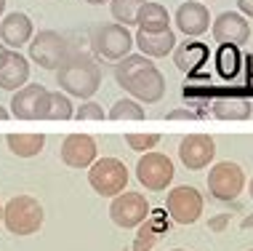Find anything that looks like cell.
Returning a JSON list of instances; mask_svg holds the SVG:
<instances>
[{"instance_id": "6da1fadb", "label": "cell", "mask_w": 253, "mask_h": 251, "mask_svg": "<svg viewBox=\"0 0 253 251\" xmlns=\"http://www.w3.org/2000/svg\"><path fill=\"white\" fill-rule=\"evenodd\" d=\"M56 83L67 94L80 99H91L101 86V67L91 56L83 53H72L64 64L56 70Z\"/></svg>"}, {"instance_id": "7a4b0ae2", "label": "cell", "mask_w": 253, "mask_h": 251, "mask_svg": "<svg viewBox=\"0 0 253 251\" xmlns=\"http://www.w3.org/2000/svg\"><path fill=\"white\" fill-rule=\"evenodd\" d=\"M3 222L13 235H32L43 225V206L32 195H16L5 203Z\"/></svg>"}, {"instance_id": "3957f363", "label": "cell", "mask_w": 253, "mask_h": 251, "mask_svg": "<svg viewBox=\"0 0 253 251\" xmlns=\"http://www.w3.org/2000/svg\"><path fill=\"white\" fill-rule=\"evenodd\" d=\"M93 51L99 56L109 59V62H120V59L131 56V49L136 43V38L128 32L126 24H118V22H109V24H99L93 30Z\"/></svg>"}, {"instance_id": "277c9868", "label": "cell", "mask_w": 253, "mask_h": 251, "mask_svg": "<svg viewBox=\"0 0 253 251\" xmlns=\"http://www.w3.org/2000/svg\"><path fill=\"white\" fill-rule=\"evenodd\" d=\"M88 185H91L101 198H118L128 187V168L118 158H99L88 168Z\"/></svg>"}, {"instance_id": "5b68a950", "label": "cell", "mask_w": 253, "mask_h": 251, "mask_svg": "<svg viewBox=\"0 0 253 251\" xmlns=\"http://www.w3.org/2000/svg\"><path fill=\"white\" fill-rule=\"evenodd\" d=\"M72 56L67 40L53 30H43L30 40V59L38 62L43 70H59Z\"/></svg>"}, {"instance_id": "8992f818", "label": "cell", "mask_w": 253, "mask_h": 251, "mask_svg": "<svg viewBox=\"0 0 253 251\" xmlns=\"http://www.w3.org/2000/svg\"><path fill=\"white\" fill-rule=\"evenodd\" d=\"M51 91L40 83H30L19 88L11 99V115L19 120H43L48 115Z\"/></svg>"}, {"instance_id": "52a82bcc", "label": "cell", "mask_w": 253, "mask_h": 251, "mask_svg": "<svg viewBox=\"0 0 253 251\" xmlns=\"http://www.w3.org/2000/svg\"><path fill=\"white\" fill-rule=\"evenodd\" d=\"M149 214H152V208H149V203L141 193H120L118 198H112V206H109L112 222L123 230L144 225Z\"/></svg>"}, {"instance_id": "ba28073f", "label": "cell", "mask_w": 253, "mask_h": 251, "mask_svg": "<svg viewBox=\"0 0 253 251\" xmlns=\"http://www.w3.org/2000/svg\"><path fill=\"white\" fill-rule=\"evenodd\" d=\"M136 179L141 182L144 190L160 193V190H166L170 185V179H173V163H170L168 155L149 150V152L141 155L139 163H136Z\"/></svg>"}, {"instance_id": "9c48e42d", "label": "cell", "mask_w": 253, "mask_h": 251, "mask_svg": "<svg viewBox=\"0 0 253 251\" xmlns=\"http://www.w3.org/2000/svg\"><path fill=\"white\" fill-rule=\"evenodd\" d=\"M245 187L243 168L232 160H221L208 171V190L216 201H235Z\"/></svg>"}, {"instance_id": "30bf717a", "label": "cell", "mask_w": 253, "mask_h": 251, "mask_svg": "<svg viewBox=\"0 0 253 251\" xmlns=\"http://www.w3.org/2000/svg\"><path fill=\"white\" fill-rule=\"evenodd\" d=\"M166 208H168V216L173 222H179V225H192V222H197L203 214V195H200V190H195L192 185H179L168 193Z\"/></svg>"}, {"instance_id": "8fae6325", "label": "cell", "mask_w": 253, "mask_h": 251, "mask_svg": "<svg viewBox=\"0 0 253 251\" xmlns=\"http://www.w3.org/2000/svg\"><path fill=\"white\" fill-rule=\"evenodd\" d=\"M123 88L139 101H144V104H155V101H160L166 97V75L155 64H149L144 70H139L136 75L128 78L123 83Z\"/></svg>"}, {"instance_id": "7c38bea8", "label": "cell", "mask_w": 253, "mask_h": 251, "mask_svg": "<svg viewBox=\"0 0 253 251\" xmlns=\"http://www.w3.org/2000/svg\"><path fill=\"white\" fill-rule=\"evenodd\" d=\"M213 40H218L221 46H245L251 40V24L243 13L237 11H224L218 13L211 24Z\"/></svg>"}, {"instance_id": "4fadbf2b", "label": "cell", "mask_w": 253, "mask_h": 251, "mask_svg": "<svg viewBox=\"0 0 253 251\" xmlns=\"http://www.w3.org/2000/svg\"><path fill=\"white\" fill-rule=\"evenodd\" d=\"M179 158L189 171H200L216 158V145L205 134H189L179 145Z\"/></svg>"}, {"instance_id": "5bb4252c", "label": "cell", "mask_w": 253, "mask_h": 251, "mask_svg": "<svg viewBox=\"0 0 253 251\" xmlns=\"http://www.w3.org/2000/svg\"><path fill=\"white\" fill-rule=\"evenodd\" d=\"M61 160L70 168H91L96 163V142L88 134H70L61 142Z\"/></svg>"}, {"instance_id": "9a60e30c", "label": "cell", "mask_w": 253, "mask_h": 251, "mask_svg": "<svg viewBox=\"0 0 253 251\" xmlns=\"http://www.w3.org/2000/svg\"><path fill=\"white\" fill-rule=\"evenodd\" d=\"M27 80H30V62L19 51H5L0 59V88L16 94L27 86Z\"/></svg>"}, {"instance_id": "2e32d148", "label": "cell", "mask_w": 253, "mask_h": 251, "mask_svg": "<svg viewBox=\"0 0 253 251\" xmlns=\"http://www.w3.org/2000/svg\"><path fill=\"white\" fill-rule=\"evenodd\" d=\"M211 24H213L211 22V13L200 0H187V3H181L179 11H176V27H179L187 38L203 35Z\"/></svg>"}, {"instance_id": "e0dca14e", "label": "cell", "mask_w": 253, "mask_h": 251, "mask_svg": "<svg viewBox=\"0 0 253 251\" xmlns=\"http://www.w3.org/2000/svg\"><path fill=\"white\" fill-rule=\"evenodd\" d=\"M0 40H3L5 46H11V49H22L24 43H30L32 40L30 16H27V13H19V11L3 16V22H0Z\"/></svg>"}, {"instance_id": "ac0fdd59", "label": "cell", "mask_w": 253, "mask_h": 251, "mask_svg": "<svg viewBox=\"0 0 253 251\" xmlns=\"http://www.w3.org/2000/svg\"><path fill=\"white\" fill-rule=\"evenodd\" d=\"M208 59H211V51L205 43H200V40H187V43L179 46L173 53L176 67H179L181 72H187V75H197V72L208 64Z\"/></svg>"}, {"instance_id": "d6986e66", "label": "cell", "mask_w": 253, "mask_h": 251, "mask_svg": "<svg viewBox=\"0 0 253 251\" xmlns=\"http://www.w3.org/2000/svg\"><path fill=\"white\" fill-rule=\"evenodd\" d=\"M136 46H139V51L144 53V56L163 59L166 53L173 51L176 35H173V30H166V32H144V30H139L136 32Z\"/></svg>"}, {"instance_id": "ffe728a7", "label": "cell", "mask_w": 253, "mask_h": 251, "mask_svg": "<svg viewBox=\"0 0 253 251\" xmlns=\"http://www.w3.org/2000/svg\"><path fill=\"white\" fill-rule=\"evenodd\" d=\"M211 112H213L218 120H248L251 112H253V104H251V99L232 97V94H229V97L213 99Z\"/></svg>"}, {"instance_id": "44dd1931", "label": "cell", "mask_w": 253, "mask_h": 251, "mask_svg": "<svg viewBox=\"0 0 253 251\" xmlns=\"http://www.w3.org/2000/svg\"><path fill=\"white\" fill-rule=\"evenodd\" d=\"M136 24L144 32H166V30H170V16H168L166 5L144 3L139 8V13H136Z\"/></svg>"}, {"instance_id": "7402d4cb", "label": "cell", "mask_w": 253, "mask_h": 251, "mask_svg": "<svg viewBox=\"0 0 253 251\" xmlns=\"http://www.w3.org/2000/svg\"><path fill=\"white\" fill-rule=\"evenodd\" d=\"M8 142V150L19 158H35V155L43 152L45 137L43 134H8L5 137Z\"/></svg>"}, {"instance_id": "603a6c76", "label": "cell", "mask_w": 253, "mask_h": 251, "mask_svg": "<svg viewBox=\"0 0 253 251\" xmlns=\"http://www.w3.org/2000/svg\"><path fill=\"white\" fill-rule=\"evenodd\" d=\"M163 233H166V227H163V219H157V216L149 214V219L144 222V225H141L139 235H136L131 251H152L157 243H160Z\"/></svg>"}, {"instance_id": "cb8c5ba5", "label": "cell", "mask_w": 253, "mask_h": 251, "mask_svg": "<svg viewBox=\"0 0 253 251\" xmlns=\"http://www.w3.org/2000/svg\"><path fill=\"white\" fill-rule=\"evenodd\" d=\"M147 0H109V11H112V19L118 24H136V13L144 5Z\"/></svg>"}, {"instance_id": "d4e9b609", "label": "cell", "mask_w": 253, "mask_h": 251, "mask_svg": "<svg viewBox=\"0 0 253 251\" xmlns=\"http://www.w3.org/2000/svg\"><path fill=\"white\" fill-rule=\"evenodd\" d=\"M149 64L152 62H149V56H144V53H133V56L120 59V62L115 64V80H118V86H123L131 75H136L139 70H144Z\"/></svg>"}, {"instance_id": "484cf974", "label": "cell", "mask_w": 253, "mask_h": 251, "mask_svg": "<svg viewBox=\"0 0 253 251\" xmlns=\"http://www.w3.org/2000/svg\"><path fill=\"white\" fill-rule=\"evenodd\" d=\"M48 120H70L75 118V110H72V101L67 94H59V91H51V104H48Z\"/></svg>"}, {"instance_id": "4316f807", "label": "cell", "mask_w": 253, "mask_h": 251, "mask_svg": "<svg viewBox=\"0 0 253 251\" xmlns=\"http://www.w3.org/2000/svg\"><path fill=\"white\" fill-rule=\"evenodd\" d=\"M109 118L112 120H144V110H141V104H136L133 99H120L112 104Z\"/></svg>"}, {"instance_id": "83f0119b", "label": "cell", "mask_w": 253, "mask_h": 251, "mask_svg": "<svg viewBox=\"0 0 253 251\" xmlns=\"http://www.w3.org/2000/svg\"><path fill=\"white\" fill-rule=\"evenodd\" d=\"M237 46H221V51H218V72H221L224 78H232L237 72V67H240V62H237Z\"/></svg>"}, {"instance_id": "f1b7e54d", "label": "cell", "mask_w": 253, "mask_h": 251, "mask_svg": "<svg viewBox=\"0 0 253 251\" xmlns=\"http://www.w3.org/2000/svg\"><path fill=\"white\" fill-rule=\"evenodd\" d=\"M126 142H128V147L136 150V152H149L152 147H157L160 134H128Z\"/></svg>"}, {"instance_id": "f546056e", "label": "cell", "mask_w": 253, "mask_h": 251, "mask_svg": "<svg viewBox=\"0 0 253 251\" xmlns=\"http://www.w3.org/2000/svg\"><path fill=\"white\" fill-rule=\"evenodd\" d=\"M184 99L189 104H208V97H211V86H200V83H189L184 86Z\"/></svg>"}, {"instance_id": "4dcf8cb0", "label": "cell", "mask_w": 253, "mask_h": 251, "mask_svg": "<svg viewBox=\"0 0 253 251\" xmlns=\"http://www.w3.org/2000/svg\"><path fill=\"white\" fill-rule=\"evenodd\" d=\"M75 118H78V120H104L107 112L101 110V104H96V101L88 99L85 104H80V110L75 112Z\"/></svg>"}, {"instance_id": "1f68e13d", "label": "cell", "mask_w": 253, "mask_h": 251, "mask_svg": "<svg viewBox=\"0 0 253 251\" xmlns=\"http://www.w3.org/2000/svg\"><path fill=\"white\" fill-rule=\"evenodd\" d=\"M200 118V112H192V110H170L168 112V120H195Z\"/></svg>"}, {"instance_id": "d6a6232c", "label": "cell", "mask_w": 253, "mask_h": 251, "mask_svg": "<svg viewBox=\"0 0 253 251\" xmlns=\"http://www.w3.org/2000/svg\"><path fill=\"white\" fill-rule=\"evenodd\" d=\"M227 225H229V214H221V216H216V219H211V222H208V227H211V230H216V233H218V230H224Z\"/></svg>"}, {"instance_id": "836d02e7", "label": "cell", "mask_w": 253, "mask_h": 251, "mask_svg": "<svg viewBox=\"0 0 253 251\" xmlns=\"http://www.w3.org/2000/svg\"><path fill=\"white\" fill-rule=\"evenodd\" d=\"M237 8H240L243 16L253 19V0H237Z\"/></svg>"}, {"instance_id": "e575fe53", "label": "cell", "mask_w": 253, "mask_h": 251, "mask_svg": "<svg viewBox=\"0 0 253 251\" xmlns=\"http://www.w3.org/2000/svg\"><path fill=\"white\" fill-rule=\"evenodd\" d=\"M243 227H245V230H248V227H253V214H251V216H245V219H243Z\"/></svg>"}, {"instance_id": "d590c367", "label": "cell", "mask_w": 253, "mask_h": 251, "mask_svg": "<svg viewBox=\"0 0 253 251\" xmlns=\"http://www.w3.org/2000/svg\"><path fill=\"white\" fill-rule=\"evenodd\" d=\"M8 115H11V112H8V110H5V107H3V104H0V120H5V118H8Z\"/></svg>"}, {"instance_id": "8d00e7d4", "label": "cell", "mask_w": 253, "mask_h": 251, "mask_svg": "<svg viewBox=\"0 0 253 251\" xmlns=\"http://www.w3.org/2000/svg\"><path fill=\"white\" fill-rule=\"evenodd\" d=\"M85 3H93V5H101V3H107V0H85Z\"/></svg>"}, {"instance_id": "74e56055", "label": "cell", "mask_w": 253, "mask_h": 251, "mask_svg": "<svg viewBox=\"0 0 253 251\" xmlns=\"http://www.w3.org/2000/svg\"><path fill=\"white\" fill-rule=\"evenodd\" d=\"M3 8H5V0H0V13H3Z\"/></svg>"}, {"instance_id": "f35d334b", "label": "cell", "mask_w": 253, "mask_h": 251, "mask_svg": "<svg viewBox=\"0 0 253 251\" xmlns=\"http://www.w3.org/2000/svg\"><path fill=\"white\" fill-rule=\"evenodd\" d=\"M3 53H5V49H3V43H0V59H3Z\"/></svg>"}, {"instance_id": "ab89813d", "label": "cell", "mask_w": 253, "mask_h": 251, "mask_svg": "<svg viewBox=\"0 0 253 251\" xmlns=\"http://www.w3.org/2000/svg\"><path fill=\"white\" fill-rule=\"evenodd\" d=\"M3 208H5V206H0V222H3Z\"/></svg>"}, {"instance_id": "60d3db41", "label": "cell", "mask_w": 253, "mask_h": 251, "mask_svg": "<svg viewBox=\"0 0 253 251\" xmlns=\"http://www.w3.org/2000/svg\"><path fill=\"white\" fill-rule=\"evenodd\" d=\"M251 198H253V179H251Z\"/></svg>"}, {"instance_id": "b9f144b4", "label": "cell", "mask_w": 253, "mask_h": 251, "mask_svg": "<svg viewBox=\"0 0 253 251\" xmlns=\"http://www.w3.org/2000/svg\"><path fill=\"white\" fill-rule=\"evenodd\" d=\"M173 251H187V249H173Z\"/></svg>"}, {"instance_id": "7bdbcfd3", "label": "cell", "mask_w": 253, "mask_h": 251, "mask_svg": "<svg viewBox=\"0 0 253 251\" xmlns=\"http://www.w3.org/2000/svg\"><path fill=\"white\" fill-rule=\"evenodd\" d=\"M248 251H253V249H248Z\"/></svg>"}, {"instance_id": "ee69618b", "label": "cell", "mask_w": 253, "mask_h": 251, "mask_svg": "<svg viewBox=\"0 0 253 251\" xmlns=\"http://www.w3.org/2000/svg\"><path fill=\"white\" fill-rule=\"evenodd\" d=\"M200 3H203V0H200Z\"/></svg>"}]
</instances>
